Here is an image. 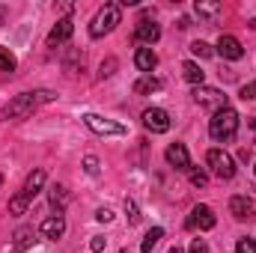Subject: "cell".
Returning a JSON list of instances; mask_svg holds the SVG:
<instances>
[{
    "label": "cell",
    "mask_w": 256,
    "mask_h": 253,
    "mask_svg": "<svg viewBox=\"0 0 256 253\" xmlns=\"http://www.w3.org/2000/svg\"><path fill=\"white\" fill-rule=\"evenodd\" d=\"M57 98V92H51V90H33V92H18L6 108H3V120H12V122H21V120H27L39 104H45V102H54Z\"/></svg>",
    "instance_id": "obj_1"
},
{
    "label": "cell",
    "mask_w": 256,
    "mask_h": 253,
    "mask_svg": "<svg viewBox=\"0 0 256 253\" xmlns=\"http://www.w3.org/2000/svg\"><path fill=\"white\" fill-rule=\"evenodd\" d=\"M238 122H242V116H238L232 108L218 110V114L212 116V122H208V134H212V140H218V143H230V140L238 134Z\"/></svg>",
    "instance_id": "obj_2"
},
{
    "label": "cell",
    "mask_w": 256,
    "mask_h": 253,
    "mask_svg": "<svg viewBox=\"0 0 256 253\" xmlns=\"http://www.w3.org/2000/svg\"><path fill=\"white\" fill-rule=\"evenodd\" d=\"M120 18H122L120 3H104V6L92 15V21H90V36H92V39H102V36L114 33L116 24H120Z\"/></svg>",
    "instance_id": "obj_3"
},
{
    "label": "cell",
    "mask_w": 256,
    "mask_h": 253,
    "mask_svg": "<svg viewBox=\"0 0 256 253\" xmlns=\"http://www.w3.org/2000/svg\"><path fill=\"white\" fill-rule=\"evenodd\" d=\"M206 164L212 167V176H218V179H224V182L236 176V161H232V155L224 152V149H208Z\"/></svg>",
    "instance_id": "obj_4"
},
{
    "label": "cell",
    "mask_w": 256,
    "mask_h": 253,
    "mask_svg": "<svg viewBox=\"0 0 256 253\" xmlns=\"http://www.w3.org/2000/svg\"><path fill=\"white\" fill-rule=\"evenodd\" d=\"M194 102L200 104V108H206V110H212V114H218V110H224V108H230L226 104V96L218 90V86H194Z\"/></svg>",
    "instance_id": "obj_5"
},
{
    "label": "cell",
    "mask_w": 256,
    "mask_h": 253,
    "mask_svg": "<svg viewBox=\"0 0 256 253\" xmlns=\"http://www.w3.org/2000/svg\"><path fill=\"white\" fill-rule=\"evenodd\" d=\"M214 224H218V218H214L212 206H206V202L194 206L191 214H188V220H185V226H188V230H202V232L214 230Z\"/></svg>",
    "instance_id": "obj_6"
},
{
    "label": "cell",
    "mask_w": 256,
    "mask_h": 253,
    "mask_svg": "<svg viewBox=\"0 0 256 253\" xmlns=\"http://www.w3.org/2000/svg\"><path fill=\"white\" fill-rule=\"evenodd\" d=\"M84 122H86L90 131L104 134V137H122L126 134V126H120V122H114L108 116H98V114H84Z\"/></svg>",
    "instance_id": "obj_7"
},
{
    "label": "cell",
    "mask_w": 256,
    "mask_h": 253,
    "mask_svg": "<svg viewBox=\"0 0 256 253\" xmlns=\"http://www.w3.org/2000/svg\"><path fill=\"white\" fill-rule=\"evenodd\" d=\"M143 126L152 134H167L170 131V114L164 108H149V110H143Z\"/></svg>",
    "instance_id": "obj_8"
},
{
    "label": "cell",
    "mask_w": 256,
    "mask_h": 253,
    "mask_svg": "<svg viewBox=\"0 0 256 253\" xmlns=\"http://www.w3.org/2000/svg\"><path fill=\"white\" fill-rule=\"evenodd\" d=\"M164 158H167L170 167H176L182 173H191V155H188V146L185 143H170L167 152H164Z\"/></svg>",
    "instance_id": "obj_9"
},
{
    "label": "cell",
    "mask_w": 256,
    "mask_h": 253,
    "mask_svg": "<svg viewBox=\"0 0 256 253\" xmlns=\"http://www.w3.org/2000/svg\"><path fill=\"white\" fill-rule=\"evenodd\" d=\"M214 54H220L224 60H242V57H244V48H242V42H238L236 36L224 33V36L218 39V45H214Z\"/></svg>",
    "instance_id": "obj_10"
},
{
    "label": "cell",
    "mask_w": 256,
    "mask_h": 253,
    "mask_svg": "<svg viewBox=\"0 0 256 253\" xmlns=\"http://www.w3.org/2000/svg\"><path fill=\"white\" fill-rule=\"evenodd\" d=\"M134 36H137V42H143L146 48H152V45L161 39V27H158L155 21H149V18H140V21H137Z\"/></svg>",
    "instance_id": "obj_11"
},
{
    "label": "cell",
    "mask_w": 256,
    "mask_h": 253,
    "mask_svg": "<svg viewBox=\"0 0 256 253\" xmlns=\"http://www.w3.org/2000/svg\"><path fill=\"white\" fill-rule=\"evenodd\" d=\"M72 33H74V21H72V18H60V21L54 24V30L48 33V45H51V48L63 45V42L72 39Z\"/></svg>",
    "instance_id": "obj_12"
},
{
    "label": "cell",
    "mask_w": 256,
    "mask_h": 253,
    "mask_svg": "<svg viewBox=\"0 0 256 253\" xmlns=\"http://www.w3.org/2000/svg\"><path fill=\"white\" fill-rule=\"evenodd\" d=\"M42 236L48 238V242H57V238H63L66 236V218L63 214H51V218H45L42 220Z\"/></svg>",
    "instance_id": "obj_13"
},
{
    "label": "cell",
    "mask_w": 256,
    "mask_h": 253,
    "mask_svg": "<svg viewBox=\"0 0 256 253\" xmlns=\"http://www.w3.org/2000/svg\"><path fill=\"white\" fill-rule=\"evenodd\" d=\"M230 212H232L236 220H250V218H256V206H254V200H248V196H232L230 200Z\"/></svg>",
    "instance_id": "obj_14"
},
{
    "label": "cell",
    "mask_w": 256,
    "mask_h": 253,
    "mask_svg": "<svg viewBox=\"0 0 256 253\" xmlns=\"http://www.w3.org/2000/svg\"><path fill=\"white\" fill-rule=\"evenodd\" d=\"M42 188H45V170H33V173L27 176L24 188L18 190V194H21V196H24L27 202H33V200H36V194H39Z\"/></svg>",
    "instance_id": "obj_15"
},
{
    "label": "cell",
    "mask_w": 256,
    "mask_h": 253,
    "mask_svg": "<svg viewBox=\"0 0 256 253\" xmlns=\"http://www.w3.org/2000/svg\"><path fill=\"white\" fill-rule=\"evenodd\" d=\"M134 66H137L143 74H152V68L158 66V54H155L152 48H137V54H134Z\"/></svg>",
    "instance_id": "obj_16"
},
{
    "label": "cell",
    "mask_w": 256,
    "mask_h": 253,
    "mask_svg": "<svg viewBox=\"0 0 256 253\" xmlns=\"http://www.w3.org/2000/svg\"><path fill=\"white\" fill-rule=\"evenodd\" d=\"M158 90H164V80L155 78V74H143V78L134 84V92H137V96H149V92H158Z\"/></svg>",
    "instance_id": "obj_17"
},
{
    "label": "cell",
    "mask_w": 256,
    "mask_h": 253,
    "mask_svg": "<svg viewBox=\"0 0 256 253\" xmlns=\"http://www.w3.org/2000/svg\"><path fill=\"white\" fill-rule=\"evenodd\" d=\"M182 78L194 84V86H202V80H206V72L200 68V63H194V60H185L182 63Z\"/></svg>",
    "instance_id": "obj_18"
},
{
    "label": "cell",
    "mask_w": 256,
    "mask_h": 253,
    "mask_svg": "<svg viewBox=\"0 0 256 253\" xmlns=\"http://www.w3.org/2000/svg\"><path fill=\"white\" fill-rule=\"evenodd\" d=\"M194 12H196L200 18H218V15L224 12V6H220L218 0H196V3H194Z\"/></svg>",
    "instance_id": "obj_19"
},
{
    "label": "cell",
    "mask_w": 256,
    "mask_h": 253,
    "mask_svg": "<svg viewBox=\"0 0 256 253\" xmlns=\"http://www.w3.org/2000/svg\"><path fill=\"white\" fill-rule=\"evenodd\" d=\"M48 200H51V208L57 212V214H63L66 206H68V190L63 185H54V188L48 190Z\"/></svg>",
    "instance_id": "obj_20"
},
{
    "label": "cell",
    "mask_w": 256,
    "mask_h": 253,
    "mask_svg": "<svg viewBox=\"0 0 256 253\" xmlns=\"http://www.w3.org/2000/svg\"><path fill=\"white\" fill-rule=\"evenodd\" d=\"M33 242H36L33 226H18V230H15V253H24Z\"/></svg>",
    "instance_id": "obj_21"
},
{
    "label": "cell",
    "mask_w": 256,
    "mask_h": 253,
    "mask_svg": "<svg viewBox=\"0 0 256 253\" xmlns=\"http://www.w3.org/2000/svg\"><path fill=\"white\" fill-rule=\"evenodd\" d=\"M161 238H164V226H152V230L146 232V238L140 242V253H152V248H155Z\"/></svg>",
    "instance_id": "obj_22"
},
{
    "label": "cell",
    "mask_w": 256,
    "mask_h": 253,
    "mask_svg": "<svg viewBox=\"0 0 256 253\" xmlns=\"http://www.w3.org/2000/svg\"><path fill=\"white\" fill-rule=\"evenodd\" d=\"M191 54L200 57V60H208V57L214 54V48H212L208 42H191Z\"/></svg>",
    "instance_id": "obj_23"
},
{
    "label": "cell",
    "mask_w": 256,
    "mask_h": 253,
    "mask_svg": "<svg viewBox=\"0 0 256 253\" xmlns=\"http://www.w3.org/2000/svg\"><path fill=\"white\" fill-rule=\"evenodd\" d=\"M27 206H30V202H27L21 194H15V196L9 200V212H12V214H24V212H27Z\"/></svg>",
    "instance_id": "obj_24"
},
{
    "label": "cell",
    "mask_w": 256,
    "mask_h": 253,
    "mask_svg": "<svg viewBox=\"0 0 256 253\" xmlns=\"http://www.w3.org/2000/svg\"><path fill=\"white\" fill-rule=\"evenodd\" d=\"M0 72H15V57L9 54V48H0Z\"/></svg>",
    "instance_id": "obj_25"
},
{
    "label": "cell",
    "mask_w": 256,
    "mask_h": 253,
    "mask_svg": "<svg viewBox=\"0 0 256 253\" xmlns=\"http://www.w3.org/2000/svg\"><path fill=\"white\" fill-rule=\"evenodd\" d=\"M126 214H128V224H140V212H137V202L134 200H126Z\"/></svg>",
    "instance_id": "obj_26"
},
{
    "label": "cell",
    "mask_w": 256,
    "mask_h": 253,
    "mask_svg": "<svg viewBox=\"0 0 256 253\" xmlns=\"http://www.w3.org/2000/svg\"><path fill=\"white\" fill-rule=\"evenodd\" d=\"M84 170H86V176H98V158L96 155H86L84 158Z\"/></svg>",
    "instance_id": "obj_27"
},
{
    "label": "cell",
    "mask_w": 256,
    "mask_h": 253,
    "mask_svg": "<svg viewBox=\"0 0 256 253\" xmlns=\"http://www.w3.org/2000/svg\"><path fill=\"white\" fill-rule=\"evenodd\" d=\"M236 253H256V242H254V238H238Z\"/></svg>",
    "instance_id": "obj_28"
},
{
    "label": "cell",
    "mask_w": 256,
    "mask_h": 253,
    "mask_svg": "<svg viewBox=\"0 0 256 253\" xmlns=\"http://www.w3.org/2000/svg\"><path fill=\"white\" fill-rule=\"evenodd\" d=\"M191 185L194 188H206V185H208V176H206L202 170H191Z\"/></svg>",
    "instance_id": "obj_29"
},
{
    "label": "cell",
    "mask_w": 256,
    "mask_h": 253,
    "mask_svg": "<svg viewBox=\"0 0 256 253\" xmlns=\"http://www.w3.org/2000/svg\"><path fill=\"white\" fill-rule=\"evenodd\" d=\"M114 68H116V60H114V57H108V60L102 63V72H98V78H110V74H114Z\"/></svg>",
    "instance_id": "obj_30"
},
{
    "label": "cell",
    "mask_w": 256,
    "mask_h": 253,
    "mask_svg": "<svg viewBox=\"0 0 256 253\" xmlns=\"http://www.w3.org/2000/svg\"><path fill=\"white\" fill-rule=\"evenodd\" d=\"M104 248H108V238H104V236H96V238L90 242V250L92 253H102Z\"/></svg>",
    "instance_id": "obj_31"
},
{
    "label": "cell",
    "mask_w": 256,
    "mask_h": 253,
    "mask_svg": "<svg viewBox=\"0 0 256 253\" xmlns=\"http://www.w3.org/2000/svg\"><path fill=\"white\" fill-rule=\"evenodd\" d=\"M242 98H244V102L256 98V80H250V84H244V86H242Z\"/></svg>",
    "instance_id": "obj_32"
},
{
    "label": "cell",
    "mask_w": 256,
    "mask_h": 253,
    "mask_svg": "<svg viewBox=\"0 0 256 253\" xmlns=\"http://www.w3.org/2000/svg\"><path fill=\"white\" fill-rule=\"evenodd\" d=\"M188 253H208V244H206L202 238H194L191 248H188Z\"/></svg>",
    "instance_id": "obj_33"
},
{
    "label": "cell",
    "mask_w": 256,
    "mask_h": 253,
    "mask_svg": "<svg viewBox=\"0 0 256 253\" xmlns=\"http://www.w3.org/2000/svg\"><path fill=\"white\" fill-rule=\"evenodd\" d=\"M96 220H98V224H110V220H114V212H110V208H98V212H96Z\"/></svg>",
    "instance_id": "obj_34"
},
{
    "label": "cell",
    "mask_w": 256,
    "mask_h": 253,
    "mask_svg": "<svg viewBox=\"0 0 256 253\" xmlns=\"http://www.w3.org/2000/svg\"><path fill=\"white\" fill-rule=\"evenodd\" d=\"M6 15H9V9H6V6H0V24H3V18H6Z\"/></svg>",
    "instance_id": "obj_35"
},
{
    "label": "cell",
    "mask_w": 256,
    "mask_h": 253,
    "mask_svg": "<svg viewBox=\"0 0 256 253\" xmlns=\"http://www.w3.org/2000/svg\"><path fill=\"white\" fill-rule=\"evenodd\" d=\"M167 253H185V250H182V248H170Z\"/></svg>",
    "instance_id": "obj_36"
},
{
    "label": "cell",
    "mask_w": 256,
    "mask_h": 253,
    "mask_svg": "<svg viewBox=\"0 0 256 253\" xmlns=\"http://www.w3.org/2000/svg\"><path fill=\"white\" fill-rule=\"evenodd\" d=\"M0 185H3V176H0Z\"/></svg>",
    "instance_id": "obj_37"
},
{
    "label": "cell",
    "mask_w": 256,
    "mask_h": 253,
    "mask_svg": "<svg viewBox=\"0 0 256 253\" xmlns=\"http://www.w3.org/2000/svg\"><path fill=\"white\" fill-rule=\"evenodd\" d=\"M120 253H126V250H120Z\"/></svg>",
    "instance_id": "obj_38"
}]
</instances>
